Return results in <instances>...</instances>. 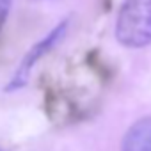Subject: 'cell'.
Returning <instances> with one entry per match:
<instances>
[{
  "label": "cell",
  "mask_w": 151,
  "mask_h": 151,
  "mask_svg": "<svg viewBox=\"0 0 151 151\" xmlns=\"http://www.w3.org/2000/svg\"><path fill=\"white\" fill-rule=\"evenodd\" d=\"M116 36L130 48L151 43V0H124L116 22Z\"/></svg>",
  "instance_id": "6da1fadb"
},
{
  "label": "cell",
  "mask_w": 151,
  "mask_h": 151,
  "mask_svg": "<svg viewBox=\"0 0 151 151\" xmlns=\"http://www.w3.org/2000/svg\"><path fill=\"white\" fill-rule=\"evenodd\" d=\"M66 27H68V23L62 22L60 25H57L50 34H46L39 43H36V45L27 52V55L22 59V62H20L16 73L13 75V78H11L9 84L6 86V91H7V93H9V91H16V89H20V87H23V86L27 84L29 75H30L34 64H36L37 60H41V59H43V57H45V55H46V53L57 45V41L64 36Z\"/></svg>",
  "instance_id": "7a4b0ae2"
},
{
  "label": "cell",
  "mask_w": 151,
  "mask_h": 151,
  "mask_svg": "<svg viewBox=\"0 0 151 151\" xmlns=\"http://www.w3.org/2000/svg\"><path fill=\"white\" fill-rule=\"evenodd\" d=\"M123 151H151V117L137 121L126 132Z\"/></svg>",
  "instance_id": "3957f363"
},
{
  "label": "cell",
  "mask_w": 151,
  "mask_h": 151,
  "mask_svg": "<svg viewBox=\"0 0 151 151\" xmlns=\"http://www.w3.org/2000/svg\"><path fill=\"white\" fill-rule=\"evenodd\" d=\"M9 9H11V0H0V32H2L6 20L9 16Z\"/></svg>",
  "instance_id": "277c9868"
}]
</instances>
